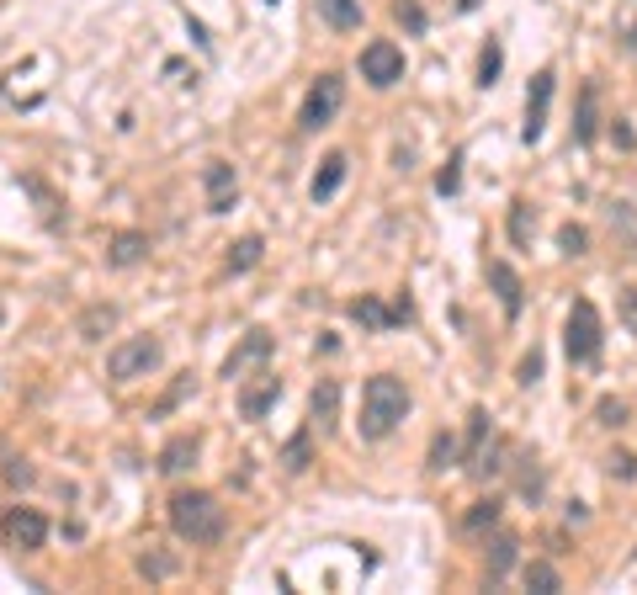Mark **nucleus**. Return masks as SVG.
Returning <instances> with one entry per match:
<instances>
[{
	"label": "nucleus",
	"instance_id": "18",
	"mask_svg": "<svg viewBox=\"0 0 637 595\" xmlns=\"http://www.w3.org/2000/svg\"><path fill=\"white\" fill-rule=\"evenodd\" d=\"M266 351H272V341H266V335L255 330V335L244 341V351H234V356H229V377H240V367H244V362H250V356H266Z\"/></svg>",
	"mask_w": 637,
	"mask_h": 595
},
{
	"label": "nucleus",
	"instance_id": "19",
	"mask_svg": "<svg viewBox=\"0 0 637 595\" xmlns=\"http://www.w3.org/2000/svg\"><path fill=\"white\" fill-rule=\"evenodd\" d=\"M261 251H266V245H261V240L250 234V240H240V245H234V255H229V266H234V272H250V266L261 261Z\"/></svg>",
	"mask_w": 637,
	"mask_h": 595
},
{
	"label": "nucleus",
	"instance_id": "23",
	"mask_svg": "<svg viewBox=\"0 0 637 595\" xmlns=\"http://www.w3.org/2000/svg\"><path fill=\"white\" fill-rule=\"evenodd\" d=\"M394 16H398V22H404L409 32H425V11L415 5V0H398V5H394Z\"/></svg>",
	"mask_w": 637,
	"mask_h": 595
},
{
	"label": "nucleus",
	"instance_id": "25",
	"mask_svg": "<svg viewBox=\"0 0 637 595\" xmlns=\"http://www.w3.org/2000/svg\"><path fill=\"white\" fill-rule=\"evenodd\" d=\"M499 59H505V54H499V43H488L484 59H478V80H484V86H494V75H499Z\"/></svg>",
	"mask_w": 637,
	"mask_h": 595
},
{
	"label": "nucleus",
	"instance_id": "5",
	"mask_svg": "<svg viewBox=\"0 0 637 595\" xmlns=\"http://www.w3.org/2000/svg\"><path fill=\"white\" fill-rule=\"evenodd\" d=\"M362 80H366V86H377V91L398 86V80H404V48L388 43V37L366 43V48H362Z\"/></svg>",
	"mask_w": 637,
	"mask_h": 595
},
{
	"label": "nucleus",
	"instance_id": "8",
	"mask_svg": "<svg viewBox=\"0 0 637 595\" xmlns=\"http://www.w3.org/2000/svg\"><path fill=\"white\" fill-rule=\"evenodd\" d=\"M547 107H552V69H542L531 80V96H526V144H537L547 128Z\"/></svg>",
	"mask_w": 637,
	"mask_h": 595
},
{
	"label": "nucleus",
	"instance_id": "12",
	"mask_svg": "<svg viewBox=\"0 0 637 595\" xmlns=\"http://www.w3.org/2000/svg\"><path fill=\"white\" fill-rule=\"evenodd\" d=\"M345 170H351V159H345L340 149H334V155L324 159V170L313 176V202H330L334 191H340V181H345Z\"/></svg>",
	"mask_w": 637,
	"mask_h": 595
},
{
	"label": "nucleus",
	"instance_id": "3",
	"mask_svg": "<svg viewBox=\"0 0 637 595\" xmlns=\"http://www.w3.org/2000/svg\"><path fill=\"white\" fill-rule=\"evenodd\" d=\"M154 367H159V341H149V335H133V341L112 345V356H107V377H112V383L149 377Z\"/></svg>",
	"mask_w": 637,
	"mask_h": 595
},
{
	"label": "nucleus",
	"instance_id": "30",
	"mask_svg": "<svg viewBox=\"0 0 637 595\" xmlns=\"http://www.w3.org/2000/svg\"><path fill=\"white\" fill-rule=\"evenodd\" d=\"M457 457V441L452 436H436V446H430V468H447Z\"/></svg>",
	"mask_w": 637,
	"mask_h": 595
},
{
	"label": "nucleus",
	"instance_id": "13",
	"mask_svg": "<svg viewBox=\"0 0 637 595\" xmlns=\"http://www.w3.org/2000/svg\"><path fill=\"white\" fill-rule=\"evenodd\" d=\"M144 255H149V240L128 229V234H118V240H112V251H107V261H112V266H139Z\"/></svg>",
	"mask_w": 637,
	"mask_h": 595
},
{
	"label": "nucleus",
	"instance_id": "36",
	"mask_svg": "<svg viewBox=\"0 0 637 595\" xmlns=\"http://www.w3.org/2000/svg\"><path fill=\"white\" fill-rule=\"evenodd\" d=\"M611 133H616V144H622V149H632V144H637V138H632V128H627V123H616Z\"/></svg>",
	"mask_w": 637,
	"mask_h": 595
},
{
	"label": "nucleus",
	"instance_id": "32",
	"mask_svg": "<svg viewBox=\"0 0 637 595\" xmlns=\"http://www.w3.org/2000/svg\"><path fill=\"white\" fill-rule=\"evenodd\" d=\"M484 521H488V527L499 521V505H494V500H484V505H478V510H473V516H467V527H473V532H478Z\"/></svg>",
	"mask_w": 637,
	"mask_h": 595
},
{
	"label": "nucleus",
	"instance_id": "1",
	"mask_svg": "<svg viewBox=\"0 0 637 595\" xmlns=\"http://www.w3.org/2000/svg\"><path fill=\"white\" fill-rule=\"evenodd\" d=\"M409 415V388L398 383V377H366V388H362V436L366 441H383L388 431H394L398 420Z\"/></svg>",
	"mask_w": 637,
	"mask_h": 595
},
{
	"label": "nucleus",
	"instance_id": "9",
	"mask_svg": "<svg viewBox=\"0 0 637 595\" xmlns=\"http://www.w3.org/2000/svg\"><path fill=\"white\" fill-rule=\"evenodd\" d=\"M488 282H494V292H499L505 313L516 319V313H520V303H526V287H520L516 266H510V261H488Z\"/></svg>",
	"mask_w": 637,
	"mask_h": 595
},
{
	"label": "nucleus",
	"instance_id": "26",
	"mask_svg": "<svg viewBox=\"0 0 637 595\" xmlns=\"http://www.w3.org/2000/svg\"><path fill=\"white\" fill-rule=\"evenodd\" d=\"M282 463H287L293 473H303L308 468V436H293V446L282 452Z\"/></svg>",
	"mask_w": 637,
	"mask_h": 595
},
{
	"label": "nucleus",
	"instance_id": "4",
	"mask_svg": "<svg viewBox=\"0 0 637 595\" xmlns=\"http://www.w3.org/2000/svg\"><path fill=\"white\" fill-rule=\"evenodd\" d=\"M563 345H569V362H579V367L601 356V309L590 298H579L574 309H569V335H563Z\"/></svg>",
	"mask_w": 637,
	"mask_h": 595
},
{
	"label": "nucleus",
	"instance_id": "14",
	"mask_svg": "<svg viewBox=\"0 0 637 595\" xmlns=\"http://www.w3.org/2000/svg\"><path fill=\"white\" fill-rule=\"evenodd\" d=\"M112 324H118V309L112 303H96V309L80 313V341H107Z\"/></svg>",
	"mask_w": 637,
	"mask_h": 595
},
{
	"label": "nucleus",
	"instance_id": "35",
	"mask_svg": "<svg viewBox=\"0 0 637 595\" xmlns=\"http://www.w3.org/2000/svg\"><path fill=\"white\" fill-rule=\"evenodd\" d=\"M144 574H154V580H159V574H170V559H144Z\"/></svg>",
	"mask_w": 637,
	"mask_h": 595
},
{
	"label": "nucleus",
	"instance_id": "16",
	"mask_svg": "<svg viewBox=\"0 0 637 595\" xmlns=\"http://www.w3.org/2000/svg\"><path fill=\"white\" fill-rule=\"evenodd\" d=\"M272 399H276V377H261V383H255V388H250V394H244V399H240L244 420H261V415H266V405H272Z\"/></svg>",
	"mask_w": 637,
	"mask_h": 595
},
{
	"label": "nucleus",
	"instance_id": "7",
	"mask_svg": "<svg viewBox=\"0 0 637 595\" xmlns=\"http://www.w3.org/2000/svg\"><path fill=\"white\" fill-rule=\"evenodd\" d=\"M5 537H11L22 553H37V548L48 542V521H43L32 505H16V510H5Z\"/></svg>",
	"mask_w": 637,
	"mask_h": 595
},
{
	"label": "nucleus",
	"instance_id": "10",
	"mask_svg": "<svg viewBox=\"0 0 637 595\" xmlns=\"http://www.w3.org/2000/svg\"><path fill=\"white\" fill-rule=\"evenodd\" d=\"M202 187H208V213H229L234 208V165H208Z\"/></svg>",
	"mask_w": 637,
	"mask_h": 595
},
{
	"label": "nucleus",
	"instance_id": "34",
	"mask_svg": "<svg viewBox=\"0 0 637 595\" xmlns=\"http://www.w3.org/2000/svg\"><path fill=\"white\" fill-rule=\"evenodd\" d=\"M537 373H542V356H526L520 362V383H537Z\"/></svg>",
	"mask_w": 637,
	"mask_h": 595
},
{
	"label": "nucleus",
	"instance_id": "22",
	"mask_svg": "<svg viewBox=\"0 0 637 595\" xmlns=\"http://www.w3.org/2000/svg\"><path fill=\"white\" fill-rule=\"evenodd\" d=\"M526 585H531V590H558V569H552V564H531V569H526Z\"/></svg>",
	"mask_w": 637,
	"mask_h": 595
},
{
	"label": "nucleus",
	"instance_id": "21",
	"mask_svg": "<svg viewBox=\"0 0 637 595\" xmlns=\"http://www.w3.org/2000/svg\"><path fill=\"white\" fill-rule=\"evenodd\" d=\"M616 313H622V324H627V330L637 335V282L616 292Z\"/></svg>",
	"mask_w": 637,
	"mask_h": 595
},
{
	"label": "nucleus",
	"instance_id": "15",
	"mask_svg": "<svg viewBox=\"0 0 637 595\" xmlns=\"http://www.w3.org/2000/svg\"><path fill=\"white\" fill-rule=\"evenodd\" d=\"M595 101H601V91H595V86H584V91H579V123H574V138H579V144H590V138H595Z\"/></svg>",
	"mask_w": 637,
	"mask_h": 595
},
{
	"label": "nucleus",
	"instance_id": "31",
	"mask_svg": "<svg viewBox=\"0 0 637 595\" xmlns=\"http://www.w3.org/2000/svg\"><path fill=\"white\" fill-rule=\"evenodd\" d=\"M595 415H601V426H622V420H627V409L616 405V399H601V405H595Z\"/></svg>",
	"mask_w": 637,
	"mask_h": 595
},
{
	"label": "nucleus",
	"instance_id": "11",
	"mask_svg": "<svg viewBox=\"0 0 637 595\" xmlns=\"http://www.w3.org/2000/svg\"><path fill=\"white\" fill-rule=\"evenodd\" d=\"M319 16L334 32H356L362 27V0H319Z\"/></svg>",
	"mask_w": 637,
	"mask_h": 595
},
{
	"label": "nucleus",
	"instance_id": "2",
	"mask_svg": "<svg viewBox=\"0 0 637 595\" xmlns=\"http://www.w3.org/2000/svg\"><path fill=\"white\" fill-rule=\"evenodd\" d=\"M170 527L181 542H218L223 537V505L208 489H181L170 500Z\"/></svg>",
	"mask_w": 637,
	"mask_h": 595
},
{
	"label": "nucleus",
	"instance_id": "29",
	"mask_svg": "<svg viewBox=\"0 0 637 595\" xmlns=\"http://www.w3.org/2000/svg\"><path fill=\"white\" fill-rule=\"evenodd\" d=\"M526 234H531V219H526V202H516V208H510V240L526 245Z\"/></svg>",
	"mask_w": 637,
	"mask_h": 595
},
{
	"label": "nucleus",
	"instance_id": "24",
	"mask_svg": "<svg viewBox=\"0 0 637 595\" xmlns=\"http://www.w3.org/2000/svg\"><path fill=\"white\" fill-rule=\"evenodd\" d=\"M334 399H340V388H334V383H324V388L313 394V420H330V415H334Z\"/></svg>",
	"mask_w": 637,
	"mask_h": 595
},
{
	"label": "nucleus",
	"instance_id": "33",
	"mask_svg": "<svg viewBox=\"0 0 637 595\" xmlns=\"http://www.w3.org/2000/svg\"><path fill=\"white\" fill-rule=\"evenodd\" d=\"M611 473H616V478H637V457H627V452L611 457Z\"/></svg>",
	"mask_w": 637,
	"mask_h": 595
},
{
	"label": "nucleus",
	"instance_id": "17",
	"mask_svg": "<svg viewBox=\"0 0 637 595\" xmlns=\"http://www.w3.org/2000/svg\"><path fill=\"white\" fill-rule=\"evenodd\" d=\"M191 457H197V441H191V436H176L165 452H159V468H165V473H181V468H191Z\"/></svg>",
	"mask_w": 637,
	"mask_h": 595
},
{
	"label": "nucleus",
	"instance_id": "27",
	"mask_svg": "<svg viewBox=\"0 0 637 595\" xmlns=\"http://www.w3.org/2000/svg\"><path fill=\"white\" fill-rule=\"evenodd\" d=\"M558 245H563V255H584V245H590V234H584V229H574V223H569V229L558 234Z\"/></svg>",
	"mask_w": 637,
	"mask_h": 595
},
{
	"label": "nucleus",
	"instance_id": "28",
	"mask_svg": "<svg viewBox=\"0 0 637 595\" xmlns=\"http://www.w3.org/2000/svg\"><path fill=\"white\" fill-rule=\"evenodd\" d=\"M510 564H516V542H510V537H499V542H494V564H488V569H494V574H505Z\"/></svg>",
	"mask_w": 637,
	"mask_h": 595
},
{
	"label": "nucleus",
	"instance_id": "6",
	"mask_svg": "<svg viewBox=\"0 0 637 595\" xmlns=\"http://www.w3.org/2000/svg\"><path fill=\"white\" fill-rule=\"evenodd\" d=\"M340 101H345V80H340V75H319L313 91H308V101H303V112H298V123H303L308 133H319V128L340 112Z\"/></svg>",
	"mask_w": 637,
	"mask_h": 595
},
{
	"label": "nucleus",
	"instance_id": "20",
	"mask_svg": "<svg viewBox=\"0 0 637 595\" xmlns=\"http://www.w3.org/2000/svg\"><path fill=\"white\" fill-rule=\"evenodd\" d=\"M351 313H356L362 324H372V330H383V324H394V319H398V313H383L377 303H372V298H362V303H351Z\"/></svg>",
	"mask_w": 637,
	"mask_h": 595
}]
</instances>
